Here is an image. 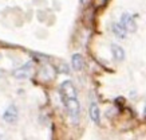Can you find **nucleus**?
Masks as SVG:
<instances>
[{"label":"nucleus","mask_w":146,"mask_h":140,"mask_svg":"<svg viewBox=\"0 0 146 140\" xmlns=\"http://www.w3.org/2000/svg\"><path fill=\"white\" fill-rule=\"evenodd\" d=\"M63 104H64V108H66L67 113L70 119L72 120L74 124L78 123L79 120V115H80V104L79 100L76 96H71V97H62Z\"/></svg>","instance_id":"obj_1"},{"label":"nucleus","mask_w":146,"mask_h":140,"mask_svg":"<svg viewBox=\"0 0 146 140\" xmlns=\"http://www.w3.org/2000/svg\"><path fill=\"white\" fill-rule=\"evenodd\" d=\"M121 24L125 27V30L129 32H134L135 30H137V23H135V20L133 19V16L129 14H123L122 16H121Z\"/></svg>","instance_id":"obj_2"},{"label":"nucleus","mask_w":146,"mask_h":140,"mask_svg":"<svg viewBox=\"0 0 146 140\" xmlns=\"http://www.w3.org/2000/svg\"><path fill=\"white\" fill-rule=\"evenodd\" d=\"M18 108L15 105H9L8 108L5 109V112L3 113V119H4L7 123H15L18 120Z\"/></svg>","instance_id":"obj_3"},{"label":"nucleus","mask_w":146,"mask_h":140,"mask_svg":"<svg viewBox=\"0 0 146 140\" xmlns=\"http://www.w3.org/2000/svg\"><path fill=\"white\" fill-rule=\"evenodd\" d=\"M111 53H113L114 59H117V61H123L125 59V51L121 46L113 43V45H111Z\"/></svg>","instance_id":"obj_4"},{"label":"nucleus","mask_w":146,"mask_h":140,"mask_svg":"<svg viewBox=\"0 0 146 140\" xmlns=\"http://www.w3.org/2000/svg\"><path fill=\"white\" fill-rule=\"evenodd\" d=\"M71 63H72V68L75 70H82L83 69V57L80 54H74L71 58Z\"/></svg>","instance_id":"obj_5"},{"label":"nucleus","mask_w":146,"mask_h":140,"mask_svg":"<svg viewBox=\"0 0 146 140\" xmlns=\"http://www.w3.org/2000/svg\"><path fill=\"white\" fill-rule=\"evenodd\" d=\"M90 117L94 123H99V119H101V112H99V108L95 102L90 105Z\"/></svg>","instance_id":"obj_6"},{"label":"nucleus","mask_w":146,"mask_h":140,"mask_svg":"<svg viewBox=\"0 0 146 140\" xmlns=\"http://www.w3.org/2000/svg\"><path fill=\"white\" fill-rule=\"evenodd\" d=\"M113 31H114L115 36H118L119 39H125L126 38V30H125V27L121 24V23H115V24H113Z\"/></svg>","instance_id":"obj_7"},{"label":"nucleus","mask_w":146,"mask_h":140,"mask_svg":"<svg viewBox=\"0 0 146 140\" xmlns=\"http://www.w3.org/2000/svg\"><path fill=\"white\" fill-rule=\"evenodd\" d=\"M30 68H31V63H27L24 68H20L18 72L15 73V76H16V77H19V78L28 77V76H30V70H28V69H30Z\"/></svg>","instance_id":"obj_8"}]
</instances>
